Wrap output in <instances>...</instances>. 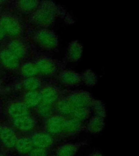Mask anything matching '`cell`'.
I'll list each match as a JSON object with an SVG mask.
<instances>
[{"instance_id": "cell-1", "label": "cell", "mask_w": 139, "mask_h": 156, "mask_svg": "<svg viewBox=\"0 0 139 156\" xmlns=\"http://www.w3.org/2000/svg\"><path fill=\"white\" fill-rule=\"evenodd\" d=\"M58 14V9L52 2H40L39 7L32 12L31 21L40 28H47L54 22Z\"/></svg>"}, {"instance_id": "cell-2", "label": "cell", "mask_w": 139, "mask_h": 156, "mask_svg": "<svg viewBox=\"0 0 139 156\" xmlns=\"http://www.w3.org/2000/svg\"><path fill=\"white\" fill-rule=\"evenodd\" d=\"M38 46L46 51H54L58 46V37L52 30L42 28L38 29L33 36Z\"/></svg>"}, {"instance_id": "cell-3", "label": "cell", "mask_w": 139, "mask_h": 156, "mask_svg": "<svg viewBox=\"0 0 139 156\" xmlns=\"http://www.w3.org/2000/svg\"><path fill=\"white\" fill-rule=\"evenodd\" d=\"M66 118L61 115L54 114L42 122V124L39 127L58 140H60Z\"/></svg>"}, {"instance_id": "cell-4", "label": "cell", "mask_w": 139, "mask_h": 156, "mask_svg": "<svg viewBox=\"0 0 139 156\" xmlns=\"http://www.w3.org/2000/svg\"><path fill=\"white\" fill-rule=\"evenodd\" d=\"M64 95L75 109L90 108L93 100L90 93L84 90L64 92Z\"/></svg>"}, {"instance_id": "cell-5", "label": "cell", "mask_w": 139, "mask_h": 156, "mask_svg": "<svg viewBox=\"0 0 139 156\" xmlns=\"http://www.w3.org/2000/svg\"><path fill=\"white\" fill-rule=\"evenodd\" d=\"M35 147L50 149L56 144L58 139L47 132L40 129L39 126L29 136Z\"/></svg>"}, {"instance_id": "cell-6", "label": "cell", "mask_w": 139, "mask_h": 156, "mask_svg": "<svg viewBox=\"0 0 139 156\" xmlns=\"http://www.w3.org/2000/svg\"><path fill=\"white\" fill-rule=\"evenodd\" d=\"M0 27L5 34L12 37H19L22 33V26L19 21L9 15H5L0 19Z\"/></svg>"}, {"instance_id": "cell-7", "label": "cell", "mask_w": 139, "mask_h": 156, "mask_svg": "<svg viewBox=\"0 0 139 156\" xmlns=\"http://www.w3.org/2000/svg\"><path fill=\"white\" fill-rule=\"evenodd\" d=\"M39 74L45 76H51L57 73L58 66L56 60L47 56H41L34 62Z\"/></svg>"}, {"instance_id": "cell-8", "label": "cell", "mask_w": 139, "mask_h": 156, "mask_svg": "<svg viewBox=\"0 0 139 156\" xmlns=\"http://www.w3.org/2000/svg\"><path fill=\"white\" fill-rule=\"evenodd\" d=\"M13 126L22 132H32L38 127V120L34 115H29L12 119Z\"/></svg>"}, {"instance_id": "cell-9", "label": "cell", "mask_w": 139, "mask_h": 156, "mask_svg": "<svg viewBox=\"0 0 139 156\" xmlns=\"http://www.w3.org/2000/svg\"><path fill=\"white\" fill-rule=\"evenodd\" d=\"M86 125L83 122L67 117L64 126L61 139L75 136L86 130Z\"/></svg>"}, {"instance_id": "cell-10", "label": "cell", "mask_w": 139, "mask_h": 156, "mask_svg": "<svg viewBox=\"0 0 139 156\" xmlns=\"http://www.w3.org/2000/svg\"><path fill=\"white\" fill-rule=\"evenodd\" d=\"M39 91L42 102L53 105L58 101L63 93L57 87L51 85L44 86Z\"/></svg>"}, {"instance_id": "cell-11", "label": "cell", "mask_w": 139, "mask_h": 156, "mask_svg": "<svg viewBox=\"0 0 139 156\" xmlns=\"http://www.w3.org/2000/svg\"><path fill=\"white\" fill-rule=\"evenodd\" d=\"M59 82L64 85L74 86L79 85L82 82V76L75 72L68 69L60 71L58 75Z\"/></svg>"}, {"instance_id": "cell-12", "label": "cell", "mask_w": 139, "mask_h": 156, "mask_svg": "<svg viewBox=\"0 0 139 156\" xmlns=\"http://www.w3.org/2000/svg\"><path fill=\"white\" fill-rule=\"evenodd\" d=\"M86 144L87 141L62 144L57 148L55 154L57 156H75L78 150Z\"/></svg>"}, {"instance_id": "cell-13", "label": "cell", "mask_w": 139, "mask_h": 156, "mask_svg": "<svg viewBox=\"0 0 139 156\" xmlns=\"http://www.w3.org/2000/svg\"><path fill=\"white\" fill-rule=\"evenodd\" d=\"M55 113L66 117H70L74 112L75 108L71 105L64 95H63L58 101L54 105Z\"/></svg>"}, {"instance_id": "cell-14", "label": "cell", "mask_w": 139, "mask_h": 156, "mask_svg": "<svg viewBox=\"0 0 139 156\" xmlns=\"http://www.w3.org/2000/svg\"><path fill=\"white\" fill-rule=\"evenodd\" d=\"M35 112V117L39 120H44L48 119L52 115L56 114L54 105L47 104L41 102L39 105L33 108Z\"/></svg>"}, {"instance_id": "cell-15", "label": "cell", "mask_w": 139, "mask_h": 156, "mask_svg": "<svg viewBox=\"0 0 139 156\" xmlns=\"http://www.w3.org/2000/svg\"><path fill=\"white\" fill-rule=\"evenodd\" d=\"M0 138L5 147L13 149L15 147L19 137L14 131L8 127H2Z\"/></svg>"}, {"instance_id": "cell-16", "label": "cell", "mask_w": 139, "mask_h": 156, "mask_svg": "<svg viewBox=\"0 0 139 156\" xmlns=\"http://www.w3.org/2000/svg\"><path fill=\"white\" fill-rule=\"evenodd\" d=\"M8 111L12 119L31 115V109L23 101L13 102L8 107Z\"/></svg>"}, {"instance_id": "cell-17", "label": "cell", "mask_w": 139, "mask_h": 156, "mask_svg": "<svg viewBox=\"0 0 139 156\" xmlns=\"http://www.w3.org/2000/svg\"><path fill=\"white\" fill-rule=\"evenodd\" d=\"M7 49L19 60L24 58L27 54L26 45L23 42L17 39L9 42Z\"/></svg>"}, {"instance_id": "cell-18", "label": "cell", "mask_w": 139, "mask_h": 156, "mask_svg": "<svg viewBox=\"0 0 139 156\" xmlns=\"http://www.w3.org/2000/svg\"><path fill=\"white\" fill-rule=\"evenodd\" d=\"M83 52V46L79 42L76 40L69 44L68 48L66 60L68 62H76L81 58Z\"/></svg>"}, {"instance_id": "cell-19", "label": "cell", "mask_w": 139, "mask_h": 156, "mask_svg": "<svg viewBox=\"0 0 139 156\" xmlns=\"http://www.w3.org/2000/svg\"><path fill=\"white\" fill-rule=\"evenodd\" d=\"M0 61L5 67L10 69H15L19 66V60L7 49L2 50L0 52Z\"/></svg>"}, {"instance_id": "cell-20", "label": "cell", "mask_w": 139, "mask_h": 156, "mask_svg": "<svg viewBox=\"0 0 139 156\" xmlns=\"http://www.w3.org/2000/svg\"><path fill=\"white\" fill-rule=\"evenodd\" d=\"M15 147L20 154L27 155L34 147L29 136H24L18 138Z\"/></svg>"}, {"instance_id": "cell-21", "label": "cell", "mask_w": 139, "mask_h": 156, "mask_svg": "<svg viewBox=\"0 0 139 156\" xmlns=\"http://www.w3.org/2000/svg\"><path fill=\"white\" fill-rule=\"evenodd\" d=\"M24 104L29 108H34L42 102L40 91L26 92L24 97Z\"/></svg>"}, {"instance_id": "cell-22", "label": "cell", "mask_w": 139, "mask_h": 156, "mask_svg": "<svg viewBox=\"0 0 139 156\" xmlns=\"http://www.w3.org/2000/svg\"><path fill=\"white\" fill-rule=\"evenodd\" d=\"M104 126V119L95 115L91 118L86 126V130L89 132L95 133L101 131Z\"/></svg>"}, {"instance_id": "cell-23", "label": "cell", "mask_w": 139, "mask_h": 156, "mask_svg": "<svg viewBox=\"0 0 139 156\" xmlns=\"http://www.w3.org/2000/svg\"><path fill=\"white\" fill-rule=\"evenodd\" d=\"M22 86L26 92L39 91L43 87L41 79L37 77L26 78L23 82Z\"/></svg>"}, {"instance_id": "cell-24", "label": "cell", "mask_w": 139, "mask_h": 156, "mask_svg": "<svg viewBox=\"0 0 139 156\" xmlns=\"http://www.w3.org/2000/svg\"><path fill=\"white\" fill-rule=\"evenodd\" d=\"M21 73L26 78L36 77L39 74L37 66L33 62H27L24 63L21 67Z\"/></svg>"}, {"instance_id": "cell-25", "label": "cell", "mask_w": 139, "mask_h": 156, "mask_svg": "<svg viewBox=\"0 0 139 156\" xmlns=\"http://www.w3.org/2000/svg\"><path fill=\"white\" fill-rule=\"evenodd\" d=\"M40 3L39 1H20L17 6L23 12H33L39 7Z\"/></svg>"}, {"instance_id": "cell-26", "label": "cell", "mask_w": 139, "mask_h": 156, "mask_svg": "<svg viewBox=\"0 0 139 156\" xmlns=\"http://www.w3.org/2000/svg\"><path fill=\"white\" fill-rule=\"evenodd\" d=\"M90 115V108H84L75 109L70 118L84 122L88 119Z\"/></svg>"}, {"instance_id": "cell-27", "label": "cell", "mask_w": 139, "mask_h": 156, "mask_svg": "<svg viewBox=\"0 0 139 156\" xmlns=\"http://www.w3.org/2000/svg\"><path fill=\"white\" fill-rule=\"evenodd\" d=\"M91 108H93L95 116L105 118V106L101 101L93 99Z\"/></svg>"}, {"instance_id": "cell-28", "label": "cell", "mask_w": 139, "mask_h": 156, "mask_svg": "<svg viewBox=\"0 0 139 156\" xmlns=\"http://www.w3.org/2000/svg\"><path fill=\"white\" fill-rule=\"evenodd\" d=\"M82 81L89 86H93L96 83V76L95 73L90 69H88L82 76Z\"/></svg>"}, {"instance_id": "cell-29", "label": "cell", "mask_w": 139, "mask_h": 156, "mask_svg": "<svg viewBox=\"0 0 139 156\" xmlns=\"http://www.w3.org/2000/svg\"><path fill=\"white\" fill-rule=\"evenodd\" d=\"M50 154V149L35 147L27 154V156H48Z\"/></svg>"}, {"instance_id": "cell-30", "label": "cell", "mask_w": 139, "mask_h": 156, "mask_svg": "<svg viewBox=\"0 0 139 156\" xmlns=\"http://www.w3.org/2000/svg\"><path fill=\"white\" fill-rule=\"evenodd\" d=\"M88 156H103L102 154H101L100 152H97V151H95L93 152V153L90 154Z\"/></svg>"}, {"instance_id": "cell-31", "label": "cell", "mask_w": 139, "mask_h": 156, "mask_svg": "<svg viewBox=\"0 0 139 156\" xmlns=\"http://www.w3.org/2000/svg\"><path fill=\"white\" fill-rule=\"evenodd\" d=\"M5 34L2 28L0 27V40H2L5 37Z\"/></svg>"}, {"instance_id": "cell-32", "label": "cell", "mask_w": 139, "mask_h": 156, "mask_svg": "<svg viewBox=\"0 0 139 156\" xmlns=\"http://www.w3.org/2000/svg\"><path fill=\"white\" fill-rule=\"evenodd\" d=\"M48 156H57L56 154H49Z\"/></svg>"}, {"instance_id": "cell-33", "label": "cell", "mask_w": 139, "mask_h": 156, "mask_svg": "<svg viewBox=\"0 0 139 156\" xmlns=\"http://www.w3.org/2000/svg\"><path fill=\"white\" fill-rule=\"evenodd\" d=\"M0 156H5V155L2 154H0Z\"/></svg>"}, {"instance_id": "cell-34", "label": "cell", "mask_w": 139, "mask_h": 156, "mask_svg": "<svg viewBox=\"0 0 139 156\" xmlns=\"http://www.w3.org/2000/svg\"><path fill=\"white\" fill-rule=\"evenodd\" d=\"M1 129H2V127L0 126V134H1Z\"/></svg>"}]
</instances>
